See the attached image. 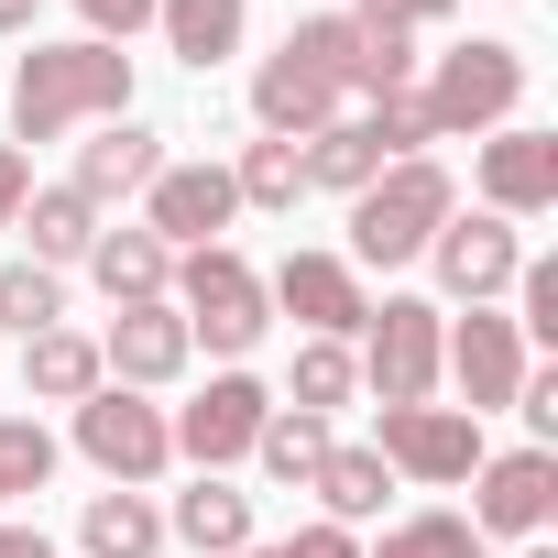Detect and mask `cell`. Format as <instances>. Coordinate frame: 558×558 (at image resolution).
<instances>
[{
  "label": "cell",
  "mask_w": 558,
  "mask_h": 558,
  "mask_svg": "<svg viewBox=\"0 0 558 558\" xmlns=\"http://www.w3.org/2000/svg\"><path fill=\"white\" fill-rule=\"evenodd\" d=\"M132 110V56L121 45H34L12 66V143H56L77 121H121Z\"/></svg>",
  "instance_id": "obj_1"
},
{
  "label": "cell",
  "mask_w": 558,
  "mask_h": 558,
  "mask_svg": "<svg viewBox=\"0 0 558 558\" xmlns=\"http://www.w3.org/2000/svg\"><path fill=\"white\" fill-rule=\"evenodd\" d=\"M449 208H460L449 165H427V154L384 165V175L351 197V263H416V252L438 241V219H449Z\"/></svg>",
  "instance_id": "obj_2"
},
{
  "label": "cell",
  "mask_w": 558,
  "mask_h": 558,
  "mask_svg": "<svg viewBox=\"0 0 558 558\" xmlns=\"http://www.w3.org/2000/svg\"><path fill=\"white\" fill-rule=\"evenodd\" d=\"M175 318H186V340H208L219 362H241V351L274 329V296H263V274H252L230 241H208V252L175 263Z\"/></svg>",
  "instance_id": "obj_3"
},
{
  "label": "cell",
  "mask_w": 558,
  "mask_h": 558,
  "mask_svg": "<svg viewBox=\"0 0 558 558\" xmlns=\"http://www.w3.org/2000/svg\"><path fill=\"white\" fill-rule=\"evenodd\" d=\"M416 99H427V121H438V132H514L525 56H514L504 34H471V45H449V56H438V77H427Z\"/></svg>",
  "instance_id": "obj_4"
},
{
  "label": "cell",
  "mask_w": 558,
  "mask_h": 558,
  "mask_svg": "<svg viewBox=\"0 0 558 558\" xmlns=\"http://www.w3.org/2000/svg\"><path fill=\"white\" fill-rule=\"evenodd\" d=\"M438 307L427 296H384L373 318H362V384H373V405H427L438 395Z\"/></svg>",
  "instance_id": "obj_5"
},
{
  "label": "cell",
  "mask_w": 558,
  "mask_h": 558,
  "mask_svg": "<svg viewBox=\"0 0 558 558\" xmlns=\"http://www.w3.org/2000/svg\"><path fill=\"white\" fill-rule=\"evenodd\" d=\"M77 449H88L121 493H143V482L175 460V427H165V405H143L132 384H99V395L77 405Z\"/></svg>",
  "instance_id": "obj_6"
},
{
  "label": "cell",
  "mask_w": 558,
  "mask_h": 558,
  "mask_svg": "<svg viewBox=\"0 0 558 558\" xmlns=\"http://www.w3.org/2000/svg\"><path fill=\"white\" fill-rule=\"evenodd\" d=\"M395 482H471L493 449H482V416L460 405H384V449H373Z\"/></svg>",
  "instance_id": "obj_7"
},
{
  "label": "cell",
  "mask_w": 558,
  "mask_h": 558,
  "mask_svg": "<svg viewBox=\"0 0 558 558\" xmlns=\"http://www.w3.org/2000/svg\"><path fill=\"white\" fill-rule=\"evenodd\" d=\"M286 318H307V340H351L362 318H373V296H362V263L351 252H286V274L263 286Z\"/></svg>",
  "instance_id": "obj_8"
},
{
  "label": "cell",
  "mask_w": 558,
  "mask_h": 558,
  "mask_svg": "<svg viewBox=\"0 0 558 558\" xmlns=\"http://www.w3.org/2000/svg\"><path fill=\"white\" fill-rule=\"evenodd\" d=\"M438 373H460V416H493V405H514L525 395V329L514 318H493V307H471L449 340H438Z\"/></svg>",
  "instance_id": "obj_9"
},
{
  "label": "cell",
  "mask_w": 558,
  "mask_h": 558,
  "mask_svg": "<svg viewBox=\"0 0 558 558\" xmlns=\"http://www.w3.org/2000/svg\"><path fill=\"white\" fill-rule=\"evenodd\" d=\"M263 416H274V395H263L252 373H208V395H197L186 416H165V427H175V449H186L197 471H230V460H252Z\"/></svg>",
  "instance_id": "obj_10"
},
{
  "label": "cell",
  "mask_w": 558,
  "mask_h": 558,
  "mask_svg": "<svg viewBox=\"0 0 558 558\" xmlns=\"http://www.w3.org/2000/svg\"><path fill=\"white\" fill-rule=\"evenodd\" d=\"M427 263H438V286H449L460 307H493V296L514 286L525 241H514V219H493V208H482V219H460V208H449V219H438V241H427Z\"/></svg>",
  "instance_id": "obj_11"
},
{
  "label": "cell",
  "mask_w": 558,
  "mask_h": 558,
  "mask_svg": "<svg viewBox=\"0 0 558 558\" xmlns=\"http://www.w3.org/2000/svg\"><path fill=\"white\" fill-rule=\"evenodd\" d=\"M230 165H165L154 186H143V230L165 241V252H208L219 230H230Z\"/></svg>",
  "instance_id": "obj_12"
},
{
  "label": "cell",
  "mask_w": 558,
  "mask_h": 558,
  "mask_svg": "<svg viewBox=\"0 0 558 558\" xmlns=\"http://www.w3.org/2000/svg\"><path fill=\"white\" fill-rule=\"evenodd\" d=\"M197 362V340H186V318H175V296H143V307H121L110 329H99V373H121L132 395H154V384H175Z\"/></svg>",
  "instance_id": "obj_13"
},
{
  "label": "cell",
  "mask_w": 558,
  "mask_h": 558,
  "mask_svg": "<svg viewBox=\"0 0 558 558\" xmlns=\"http://www.w3.org/2000/svg\"><path fill=\"white\" fill-rule=\"evenodd\" d=\"M471 482H482V493H471V525H482V536H536V525L558 514V449H504V460H482Z\"/></svg>",
  "instance_id": "obj_14"
},
{
  "label": "cell",
  "mask_w": 558,
  "mask_h": 558,
  "mask_svg": "<svg viewBox=\"0 0 558 558\" xmlns=\"http://www.w3.org/2000/svg\"><path fill=\"white\" fill-rule=\"evenodd\" d=\"M482 208L493 219H547L558 208V132H493L482 143Z\"/></svg>",
  "instance_id": "obj_15"
},
{
  "label": "cell",
  "mask_w": 558,
  "mask_h": 558,
  "mask_svg": "<svg viewBox=\"0 0 558 558\" xmlns=\"http://www.w3.org/2000/svg\"><path fill=\"white\" fill-rule=\"evenodd\" d=\"M154 175H165V132L121 110V121H99V132L77 143V175H66V186H77V197H143Z\"/></svg>",
  "instance_id": "obj_16"
},
{
  "label": "cell",
  "mask_w": 558,
  "mask_h": 558,
  "mask_svg": "<svg viewBox=\"0 0 558 558\" xmlns=\"http://www.w3.org/2000/svg\"><path fill=\"white\" fill-rule=\"evenodd\" d=\"M252 121H263L274 143H307V132L340 121V88H329L318 66H296V56H263V77H252Z\"/></svg>",
  "instance_id": "obj_17"
},
{
  "label": "cell",
  "mask_w": 558,
  "mask_h": 558,
  "mask_svg": "<svg viewBox=\"0 0 558 558\" xmlns=\"http://www.w3.org/2000/svg\"><path fill=\"white\" fill-rule=\"evenodd\" d=\"M99 384H110V373H99V340H88V329L56 318V329L23 340V405H88Z\"/></svg>",
  "instance_id": "obj_18"
},
{
  "label": "cell",
  "mask_w": 558,
  "mask_h": 558,
  "mask_svg": "<svg viewBox=\"0 0 558 558\" xmlns=\"http://www.w3.org/2000/svg\"><path fill=\"white\" fill-rule=\"evenodd\" d=\"M154 23H165V56L208 77V66H230V56H241L252 0H154Z\"/></svg>",
  "instance_id": "obj_19"
},
{
  "label": "cell",
  "mask_w": 558,
  "mask_h": 558,
  "mask_svg": "<svg viewBox=\"0 0 558 558\" xmlns=\"http://www.w3.org/2000/svg\"><path fill=\"white\" fill-rule=\"evenodd\" d=\"M165 536H186L197 558H241V547H252V493H230L219 471H197V482L175 493V525H165Z\"/></svg>",
  "instance_id": "obj_20"
},
{
  "label": "cell",
  "mask_w": 558,
  "mask_h": 558,
  "mask_svg": "<svg viewBox=\"0 0 558 558\" xmlns=\"http://www.w3.org/2000/svg\"><path fill=\"white\" fill-rule=\"evenodd\" d=\"M12 230H34V263L66 274V263H88V241H99V197H77V186H34Z\"/></svg>",
  "instance_id": "obj_21"
},
{
  "label": "cell",
  "mask_w": 558,
  "mask_h": 558,
  "mask_svg": "<svg viewBox=\"0 0 558 558\" xmlns=\"http://www.w3.org/2000/svg\"><path fill=\"white\" fill-rule=\"evenodd\" d=\"M88 274L110 286V307H143V296L175 286V252H165L154 230H99V241H88Z\"/></svg>",
  "instance_id": "obj_22"
},
{
  "label": "cell",
  "mask_w": 558,
  "mask_h": 558,
  "mask_svg": "<svg viewBox=\"0 0 558 558\" xmlns=\"http://www.w3.org/2000/svg\"><path fill=\"white\" fill-rule=\"evenodd\" d=\"M77 547H88V558H154V547H165V514H154L143 493H121V482H110V493H88Z\"/></svg>",
  "instance_id": "obj_23"
},
{
  "label": "cell",
  "mask_w": 558,
  "mask_h": 558,
  "mask_svg": "<svg viewBox=\"0 0 558 558\" xmlns=\"http://www.w3.org/2000/svg\"><path fill=\"white\" fill-rule=\"evenodd\" d=\"M296 154H307V186H340V197H362V186L384 175V143H373V121H329V132H307Z\"/></svg>",
  "instance_id": "obj_24"
},
{
  "label": "cell",
  "mask_w": 558,
  "mask_h": 558,
  "mask_svg": "<svg viewBox=\"0 0 558 558\" xmlns=\"http://www.w3.org/2000/svg\"><path fill=\"white\" fill-rule=\"evenodd\" d=\"M307 493L329 504V525H362V514H384V493H395V471H384L373 449H329Z\"/></svg>",
  "instance_id": "obj_25"
},
{
  "label": "cell",
  "mask_w": 558,
  "mask_h": 558,
  "mask_svg": "<svg viewBox=\"0 0 558 558\" xmlns=\"http://www.w3.org/2000/svg\"><path fill=\"white\" fill-rule=\"evenodd\" d=\"M340 438H329V416H296V405H274L263 416V438H252V460L274 471V482H318V460H329Z\"/></svg>",
  "instance_id": "obj_26"
},
{
  "label": "cell",
  "mask_w": 558,
  "mask_h": 558,
  "mask_svg": "<svg viewBox=\"0 0 558 558\" xmlns=\"http://www.w3.org/2000/svg\"><path fill=\"white\" fill-rule=\"evenodd\" d=\"M230 197H241V208H296V197H307V154L263 132V143L230 165Z\"/></svg>",
  "instance_id": "obj_27"
},
{
  "label": "cell",
  "mask_w": 558,
  "mask_h": 558,
  "mask_svg": "<svg viewBox=\"0 0 558 558\" xmlns=\"http://www.w3.org/2000/svg\"><path fill=\"white\" fill-rule=\"evenodd\" d=\"M286 56L318 66L329 88H351V77H362V23H351V12H307V23L286 34Z\"/></svg>",
  "instance_id": "obj_28"
},
{
  "label": "cell",
  "mask_w": 558,
  "mask_h": 558,
  "mask_svg": "<svg viewBox=\"0 0 558 558\" xmlns=\"http://www.w3.org/2000/svg\"><path fill=\"white\" fill-rule=\"evenodd\" d=\"M351 384H362V362H351V340H307V351H296V373H286V395H296V416H329V405H351Z\"/></svg>",
  "instance_id": "obj_29"
},
{
  "label": "cell",
  "mask_w": 558,
  "mask_h": 558,
  "mask_svg": "<svg viewBox=\"0 0 558 558\" xmlns=\"http://www.w3.org/2000/svg\"><path fill=\"white\" fill-rule=\"evenodd\" d=\"M56 318H66V286H56V274H45V263H0V329L34 340V329H56Z\"/></svg>",
  "instance_id": "obj_30"
},
{
  "label": "cell",
  "mask_w": 558,
  "mask_h": 558,
  "mask_svg": "<svg viewBox=\"0 0 558 558\" xmlns=\"http://www.w3.org/2000/svg\"><path fill=\"white\" fill-rule=\"evenodd\" d=\"M373 558H493V547H482V525H471V514H405Z\"/></svg>",
  "instance_id": "obj_31"
},
{
  "label": "cell",
  "mask_w": 558,
  "mask_h": 558,
  "mask_svg": "<svg viewBox=\"0 0 558 558\" xmlns=\"http://www.w3.org/2000/svg\"><path fill=\"white\" fill-rule=\"evenodd\" d=\"M56 482V438L34 427V416H0V504L12 493H45Z\"/></svg>",
  "instance_id": "obj_32"
},
{
  "label": "cell",
  "mask_w": 558,
  "mask_h": 558,
  "mask_svg": "<svg viewBox=\"0 0 558 558\" xmlns=\"http://www.w3.org/2000/svg\"><path fill=\"white\" fill-rule=\"evenodd\" d=\"M362 23V12H351ZM351 88H373V99H395V88H416V34H395V23H362V77Z\"/></svg>",
  "instance_id": "obj_33"
},
{
  "label": "cell",
  "mask_w": 558,
  "mask_h": 558,
  "mask_svg": "<svg viewBox=\"0 0 558 558\" xmlns=\"http://www.w3.org/2000/svg\"><path fill=\"white\" fill-rule=\"evenodd\" d=\"M373 143H384V165H405V154H427V143H438V121H427V99H416V88H395V99H373Z\"/></svg>",
  "instance_id": "obj_34"
},
{
  "label": "cell",
  "mask_w": 558,
  "mask_h": 558,
  "mask_svg": "<svg viewBox=\"0 0 558 558\" xmlns=\"http://www.w3.org/2000/svg\"><path fill=\"white\" fill-rule=\"evenodd\" d=\"M514 296H525V318H514V329L558 340V263H514Z\"/></svg>",
  "instance_id": "obj_35"
},
{
  "label": "cell",
  "mask_w": 558,
  "mask_h": 558,
  "mask_svg": "<svg viewBox=\"0 0 558 558\" xmlns=\"http://www.w3.org/2000/svg\"><path fill=\"white\" fill-rule=\"evenodd\" d=\"M77 12H88V45H132L154 23V0H77Z\"/></svg>",
  "instance_id": "obj_36"
},
{
  "label": "cell",
  "mask_w": 558,
  "mask_h": 558,
  "mask_svg": "<svg viewBox=\"0 0 558 558\" xmlns=\"http://www.w3.org/2000/svg\"><path fill=\"white\" fill-rule=\"evenodd\" d=\"M460 0H362V23H395V34H416V23H449Z\"/></svg>",
  "instance_id": "obj_37"
},
{
  "label": "cell",
  "mask_w": 558,
  "mask_h": 558,
  "mask_svg": "<svg viewBox=\"0 0 558 558\" xmlns=\"http://www.w3.org/2000/svg\"><path fill=\"white\" fill-rule=\"evenodd\" d=\"M23 197H34V165H23V143H0V230L23 219Z\"/></svg>",
  "instance_id": "obj_38"
},
{
  "label": "cell",
  "mask_w": 558,
  "mask_h": 558,
  "mask_svg": "<svg viewBox=\"0 0 558 558\" xmlns=\"http://www.w3.org/2000/svg\"><path fill=\"white\" fill-rule=\"evenodd\" d=\"M286 558H362V547H351V525H307V536H286Z\"/></svg>",
  "instance_id": "obj_39"
},
{
  "label": "cell",
  "mask_w": 558,
  "mask_h": 558,
  "mask_svg": "<svg viewBox=\"0 0 558 558\" xmlns=\"http://www.w3.org/2000/svg\"><path fill=\"white\" fill-rule=\"evenodd\" d=\"M0 558H56V547H45V525H0Z\"/></svg>",
  "instance_id": "obj_40"
},
{
  "label": "cell",
  "mask_w": 558,
  "mask_h": 558,
  "mask_svg": "<svg viewBox=\"0 0 558 558\" xmlns=\"http://www.w3.org/2000/svg\"><path fill=\"white\" fill-rule=\"evenodd\" d=\"M34 23V0H0V34H23Z\"/></svg>",
  "instance_id": "obj_41"
},
{
  "label": "cell",
  "mask_w": 558,
  "mask_h": 558,
  "mask_svg": "<svg viewBox=\"0 0 558 558\" xmlns=\"http://www.w3.org/2000/svg\"><path fill=\"white\" fill-rule=\"evenodd\" d=\"M241 558H286V547H241Z\"/></svg>",
  "instance_id": "obj_42"
},
{
  "label": "cell",
  "mask_w": 558,
  "mask_h": 558,
  "mask_svg": "<svg viewBox=\"0 0 558 558\" xmlns=\"http://www.w3.org/2000/svg\"><path fill=\"white\" fill-rule=\"evenodd\" d=\"M525 558H547V547H525Z\"/></svg>",
  "instance_id": "obj_43"
}]
</instances>
